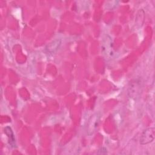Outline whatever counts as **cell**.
I'll list each match as a JSON object with an SVG mask.
<instances>
[{"mask_svg":"<svg viewBox=\"0 0 155 155\" xmlns=\"http://www.w3.org/2000/svg\"><path fill=\"white\" fill-rule=\"evenodd\" d=\"M143 86V80L140 77L134 78L131 79L128 85L127 94L128 96L133 99L139 98L142 92Z\"/></svg>","mask_w":155,"mask_h":155,"instance_id":"cell-1","label":"cell"},{"mask_svg":"<svg viewBox=\"0 0 155 155\" xmlns=\"http://www.w3.org/2000/svg\"><path fill=\"white\" fill-rule=\"evenodd\" d=\"M101 116V113L99 112H97L94 113L90 117L87 124V132L88 135L90 136L93 134L98 127L100 122Z\"/></svg>","mask_w":155,"mask_h":155,"instance_id":"cell-2","label":"cell"},{"mask_svg":"<svg viewBox=\"0 0 155 155\" xmlns=\"http://www.w3.org/2000/svg\"><path fill=\"white\" fill-rule=\"evenodd\" d=\"M155 130L154 127H149L145 129L142 133L140 137V143L146 145L152 142L154 139Z\"/></svg>","mask_w":155,"mask_h":155,"instance_id":"cell-3","label":"cell"},{"mask_svg":"<svg viewBox=\"0 0 155 155\" xmlns=\"http://www.w3.org/2000/svg\"><path fill=\"white\" fill-rule=\"evenodd\" d=\"M61 43V42L59 39H56L47 45L46 50L50 53L54 52L59 48Z\"/></svg>","mask_w":155,"mask_h":155,"instance_id":"cell-4","label":"cell"},{"mask_svg":"<svg viewBox=\"0 0 155 155\" xmlns=\"http://www.w3.org/2000/svg\"><path fill=\"white\" fill-rule=\"evenodd\" d=\"M4 133L7 135L8 137V141L9 143L12 145V146H14L15 145V139L13 134V133L10 127H6L4 128Z\"/></svg>","mask_w":155,"mask_h":155,"instance_id":"cell-5","label":"cell"}]
</instances>
